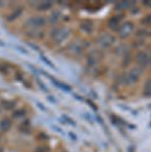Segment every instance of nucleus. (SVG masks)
<instances>
[{"label": "nucleus", "instance_id": "nucleus-25", "mask_svg": "<svg viewBox=\"0 0 151 152\" xmlns=\"http://www.w3.org/2000/svg\"><path fill=\"white\" fill-rule=\"evenodd\" d=\"M150 60H151V57H150Z\"/></svg>", "mask_w": 151, "mask_h": 152}, {"label": "nucleus", "instance_id": "nucleus-5", "mask_svg": "<svg viewBox=\"0 0 151 152\" xmlns=\"http://www.w3.org/2000/svg\"><path fill=\"white\" fill-rule=\"evenodd\" d=\"M134 29V24L130 21H127V23H123L119 28V36L122 37V38H126V37L130 36L132 34Z\"/></svg>", "mask_w": 151, "mask_h": 152}, {"label": "nucleus", "instance_id": "nucleus-10", "mask_svg": "<svg viewBox=\"0 0 151 152\" xmlns=\"http://www.w3.org/2000/svg\"><path fill=\"white\" fill-rule=\"evenodd\" d=\"M10 126H11V123L8 119L2 120L1 123H0V128H1L2 131H7V130L10 128Z\"/></svg>", "mask_w": 151, "mask_h": 152}, {"label": "nucleus", "instance_id": "nucleus-16", "mask_svg": "<svg viewBox=\"0 0 151 152\" xmlns=\"http://www.w3.org/2000/svg\"><path fill=\"white\" fill-rule=\"evenodd\" d=\"M142 23L146 24V26H150L151 24V14H149V15H147L146 18L142 19Z\"/></svg>", "mask_w": 151, "mask_h": 152}, {"label": "nucleus", "instance_id": "nucleus-23", "mask_svg": "<svg viewBox=\"0 0 151 152\" xmlns=\"http://www.w3.org/2000/svg\"><path fill=\"white\" fill-rule=\"evenodd\" d=\"M144 4H146V5H148V6H151V1H149V2H144Z\"/></svg>", "mask_w": 151, "mask_h": 152}, {"label": "nucleus", "instance_id": "nucleus-1", "mask_svg": "<svg viewBox=\"0 0 151 152\" xmlns=\"http://www.w3.org/2000/svg\"><path fill=\"white\" fill-rule=\"evenodd\" d=\"M141 75H142V68L139 67V66H135V67L131 68L129 70V72L125 75L124 81L128 85L134 84V83L138 81V79L140 78Z\"/></svg>", "mask_w": 151, "mask_h": 152}, {"label": "nucleus", "instance_id": "nucleus-3", "mask_svg": "<svg viewBox=\"0 0 151 152\" xmlns=\"http://www.w3.org/2000/svg\"><path fill=\"white\" fill-rule=\"evenodd\" d=\"M45 23H46V19L43 16H33V18H28L26 21V26L28 28H40L45 26Z\"/></svg>", "mask_w": 151, "mask_h": 152}, {"label": "nucleus", "instance_id": "nucleus-17", "mask_svg": "<svg viewBox=\"0 0 151 152\" xmlns=\"http://www.w3.org/2000/svg\"><path fill=\"white\" fill-rule=\"evenodd\" d=\"M60 18V14L58 12H54V13L51 15V23H56V21L59 19Z\"/></svg>", "mask_w": 151, "mask_h": 152}, {"label": "nucleus", "instance_id": "nucleus-24", "mask_svg": "<svg viewBox=\"0 0 151 152\" xmlns=\"http://www.w3.org/2000/svg\"><path fill=\"white\" fill-rule=\"evenodd\" d=\"M0 46H4V44H3V43H1V42H0Z\"/></svg>", "mask_w": 151, "mask_h": 152}, {"label": "nucleus", "instance_id": "nucleus-18", "mask_svg": "<svg viewBox=\"0 0 151 152\" xmlns=\"http://www.w3.org/2000/svg\"><path fill=\"white\" fill-rule=\"evenodd\" d=\"M128 5H129V3H128V2H120V3H119L117 6H118L120 9H125L126 7H127Z\"/></svg>", "mask_w": 151, "mask_h": 152}, {"label": "nucleus", "instance_id": "nucleus-11", "mask_svg": "<svg viewBox=\"0 0 151 152\" xmlns=\"http://www.w3.org/2000/svg\"><path fill=\"white\" fill-rule=\"evenodd\" d=\"M21 12H23V8H21V7H20V8L15 9V10H14L10 14V15H9L8 18H7V19H8V20H13V19H15L16 18H18V16L20 15Z\"/></svg>", "mask_w": 151, "mask_h": 152}, {"label": "nucleus", "instance_id": "nucleus-7", "mask_svg": "<svg viewBox=\"0 0 151 152\" xmlns=\"http://www.w3.org/2000/svg\"><path fill=\"white\" fill-rule=\"evenodd\" d=\"M82 49H83V45H82L81 42H78V41H75L70 45L69 47V51L73 54H79L81 53Z\"/></svg>", "mask_w": 151, "mask_h": 152}, {"label": "nucleus", "instance_id": "nucleus-4", "mask_svg": "<svg viewBox=\"0 0 151 152\" xmlns=\"http://www.w3.org/2000/svg\"><path fill=\"white\" fill-rule=\"evenodd\" d=\"M115 43V38L111 34L104 33L98 38V44L104 48H108Z\"/></svg>", "mask_w": 151, "mask_h": 152}, {"label": "nucleus", "instance_id": "nucleus-9", "mask_svg": "<svg viewBox=\"0 0 151 152\" xmlns=\"http://www.w3.org/2000/svg\"><path fill=\"white\" fill-rule=\"evenodd\" d=\"M50 78L53 80V81H54V84H55V85H57L58 87H60L62 90H65V91H70V90H71V87L68 86V85H66V84H65V83L57 81V80L54 79V78H53V77H50Z\"/></svg>", "mask_w": 151, "mask_h": 152}, {"label": "nucleus", "instance_id": "nucleus-14", "mask_svg": "<svg viewBox=\"0 0 151 152\" xmlns=\"http://www.w3.org/2000/svg\"><path fill=\"white\" fill-rule=\"evenodd\" d=\"M119 24V19L117 18V16H113L111 19H109V28H115Z\"/></svg>", "mask_w": 151, "mask_h": 152}, {"label": "nucleus", "instance_id": "nucleus-2", "mask_svg": "<svg viewBox=\"0 0 151 152\" xmlns=\"http://www.w3.org/2000/svg\"><path fill=\"white\" fill-rule=\"evenodd\" d=\"M51 34H52L51 37H52L53 40H54L56 43H61V42L64 41L65 39L69 36L70 29L67 28H55Z\"/></svg>", "mask_w": 151, "mask_h": 152}, {"label": "nucleus", "instance_id": "nucleus-13", "mask_svg": "<svg viewBox=\"0 0 151 152\" xmlns=\"http://www.w3.org/2000/svg\"><path fill=\"white\" fill-rule=\"evenodd\" d=\"M52 6V3L49 1H44L42 2V3L40 4V5L38 6V8L40 9V10H47V9H49L50 7Z\"/></svg>", "mask_w": 151, "mask_h": 152}, {"label": "nucleus", "instance_id": "nucleus-22", "mask_svg": "<svg viewBox=\"0 0 151 152\" xmlns=\"http://www.w3.org/2000/svg\"><path fill=\"white\" fill-rule=\"evenodd\" d=\"M49 99H50L51 102H56V100L54 99V97H53V96H49Z\"/></svg>", "mask_w": 151, "mask_h": 152}, {"label": "nucleus", "instance_id": "nucleus-20", "mask_svg": "<svg viewBox=\"0 0 151 152\" xmlns=\"http://www.w3.org/2000/svg\"><path fill=\"white\" fill-rule=\"evenodd\" d=\"M15 48L18 49V51H20L21 53L26 54V55H28V51H26V50H24V49H23V48H21V47H15Z\"/></svg>", "mask_w": 151, "mask_h": 152}, {"label": "nucleus", "instance_id": "nucleus-6", "mask_svg": "<svg viewBox=\"0 0 151 152\" xmlns=\"http://www.w3.org/2000/svg\"><path fill=\"white\" fill-rule=\"evenodd\" d=\"M136 61H137L139 67L145 68L150 62V56L146 52H139L136 56Z\"/></svg>", "mask_w": 151, "mask_h": 152}, {"label": "nucleus", "instance_id": "nucleus-21", "mask_svg": "<svg viewBox=\"0 0 151 152\" xmlns=\"http://www.w3.org/2000/svg\"><path fill=\"white\" fill-rule=\"evenodd\" d=\"M36 104H38V105H39V107H40V109H42V110H44V111H46V109H45V107H43V105H42V104H40V102H36Z\"/></svg>", "mask_w": 151, "mask_h": 152}, {"label": "nucleus", "instance_id": "nucleus-15", "mask_svg": "<svg viewBox=\"0 0 151 152\" xmlns=\"http://www.w3.org/2000/svg\"><path fill=\"white\" fill-rule=\"evenodd\" d=\"M41 58H42V60L44 61V62H45L46 64H48L51 68H53V69H56V67L54 66V64H53L52 62H50V61L48 60V58H47V57H45V56H41Z\"/></svg>", "mask_w": 151, "mask_h": 152}, {"label": "nucleus", "instance_id": "nucleus-8", "mask_svg": "<svg viewBox=\"0 0 151 152\" xmlns=\"http://www.w3.org/2000/svg\"><path fill=\"white\" fill-rule=\"evenodd\" d=\"M81 28L83 29L85 33L89 34L90 31H92V28H93V24H92L91 21L89 20H85L84 23H81Z\"/></svg>", "mask_w": 151, "mask_h": 152}, {"label": "nucleus", "instance_id": "nucleus-12", "mask_svg": "<svg viewBox=\"0 0 151 152\" xmlns=\"http://www.w3.org/2000/svg\"><path fill=\"white\" fill-rule=\"evenodd\" d=\"M144 94L146 96H151V78L148 79L144 86Z\"/></svg>", "mask_w": 151, "mask_h": 152}, {"label": "nucleus", "instance_id": "nucleus-19", "mask_svg": "<svg viewBox=\"0 0 151 152\" xmlns=\"http://www.w3.org/2000/svg\"><path fill=\"white\" fill-rule=\"evenodd\" d=\"M38 84L40 85V86H41V88H42V89L44 90V91H48V88L46 87L45 85H44L43 83H42V81H41V80H39V79H38Z\"/></svg>", "mask_w": 151, "mask_h": 152}]
</instances>
